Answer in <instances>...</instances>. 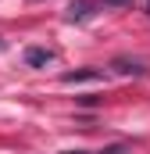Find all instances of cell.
<instances>
[{
  "mask_svg": "<svg viewBox=\"0 0 150 154\" xmlns=\"http://www.w3.org/2000/svg\"><path fill=\"white\" fill-rule=\"evenodd\" d=\"M57 57V50H50V47H29L25 50V65L29 68H43V65H50Z\"/></svg>",
  "mask_w": 150,
  "mask_h": 154,
  "instance_id": "cell-2",
  "label": "cell"
},
{
  "mask_svg": "<svg viewBox=\"0 0 150 154\" xmlns=\"http://www.w3.org/2000/svg\"><path fill=\"white\" fill-rule=\"evenodd\" d=\"M104 7H132V0H104Z\"/></svg>",
  "mask_w": 150,
  "mask_h": 154,
  "instance_id": "cell-5",
  "label": "cell"
},
{
  "mask_svg": "<svg viewBox=\"0 0 150 154\" xmlns=\"http://www.w3.org/2000/svg\"><path fill=\"white\" fill-rule=\"evenodd\" d=\"M111 68L118 75H143V72H147V65H143V61H132V57H114Z\"/></svg>",
  "mask_w": 150,
  "mask_h": 154,
  "instance_id": "cell-4",
  "label": "cell"
},
{
  "mask_svg": "<svg viewBox=\"0 0 150 154\" xmlns=\"http://www.w3.org/2000/svg\"><path fill=\"white\" fill-rule=\"evenodd\" d=\"M68 154H82V151H68Z\"/></svg>",
  "mask_w": 150,
  "mask_h": 154,
  "instance_id": "cell-6",
  "label": "cell"
},
{
  "mask_svg": "<svg viewBox=\"0 0 150 154\" xmlns=\"http://www.w3.org/2000/svg\"><path fill=\"white\" fill-rule=\"evenodd\" d=\"M97 7H100V4H93V0H72V7H68V22H89V18L97 14Z\"/></svg>",
  "mask_w": 150,
  "mask_h": 154,
  "instance_id": "cell-1",
  "label": "cell"
},
{
  "mask_svg": "<svg viewBox=\"0 0 150 154\" xmlns=\"http://www.w3.org/2000/svg\"><path fill=\"white\" fill-rule=\"evenodd\" d=\"M100 79H104L100 68H79V72H68L61 82H64V86H75V82H100Z\"/></svg>",
  "mask_w": 150,
  "mask_h": 154,
  "instance_id": "cell-3",
  "label": "cell"
}]
</instances>
